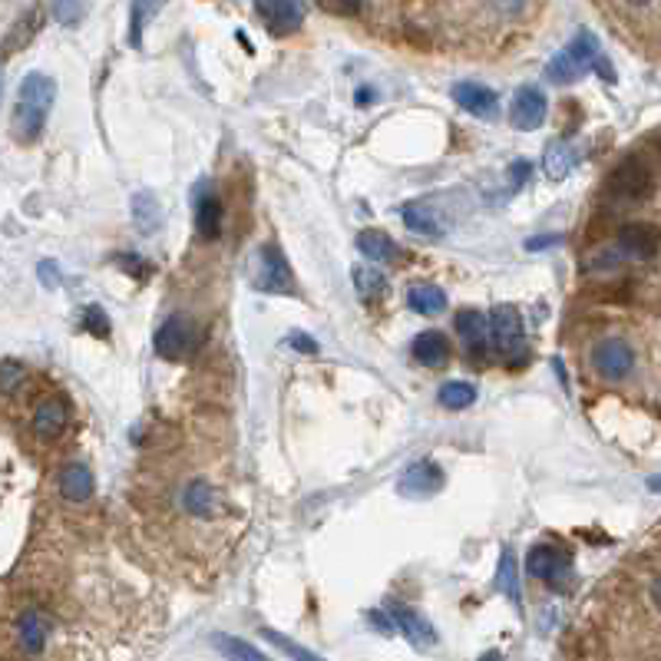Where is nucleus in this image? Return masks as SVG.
Instances as JSON below:
<instances>
[{
	"label": "nucleus",
	"mask_w": 661,
	"mask_h": 661,
	"mask_svg": "<svg viewBox=\"0 0 661 661\" xmlns=\"http://www.w3.org/2000/svg\"><path fill=\"white\" fill-rule=\"evenodd\" d=\"M589 70H595L599 77L615 83V70H612V63L602 57V47H599V40H595V34H589V30H579V34L572 37L569 47L559 50L556 57L549 60L546 77L552 83H576Z\"/></svg>",
	"instance_id": "obj_1"
},
{
	"label": "nucleus",
	"mask_w": 661,
	"mask_h": 661,
	"mask_svg": "<svg viewBox=\"0 0 661 661\" xmlns=\"http://www.w3.org/2000/svg\"><path fill=\"white\" fill-rule=\"evenodd\" d=\"M53 100H57V86H53V80L43 77V73H27L24 83H20V93H17L20 139H27V143L40 139L43 126H47Z\"/></svg>",
	"instance_id": "obj_2"
},
{
	"label": "nucleus",
	"mask_w": 661,
	"mask_h": 661,
	"mask_svg": "<svg viewBox=\"0 0 661 661\" xmlns=\"http://www.w3.org/2000/svg\"><path fill=\"white\" fill-rule=\"evenodd\" d=\"M490 344L496 357L506 367H519L526 364L529 348H526V334H523V318L513 305H500L490 314Z\"/></svg>",
	"instance_id": "obj_3"
},
{
	"label": "nucleus",
	"mask_w": 661,
	"mask_h": 661,
	"mask_svg": "<svg viewBox=\"0 0 661 661\" xmlns=\"http://www.w3.org/2000/svg\"><path fill=\"white\" fill-rule=\"evenodd\" d=\"M255 288H262L265 295H288V291L295 288L288 258L281 255L278 245H265L262 252L255 255Z\"/></svg>",
	"instance_id": "obj_4"
},
{
	"label": "nucleus",
	"mask_w": 661,
	"mask_h": 661,
	"mask_svg": "<svg viewBox=\"0 0 661 661\" xmlns=\"http://www.w3.org/2000/svg\"><path fill=\"white\" fill-rule=\"evenodd\" d=\"M609 192L615 199H625V202L645 199V195L652 192V169H648L642 159H625L609 176Z\"/></svg>",
	"instance_id": "obj_5"
},
{
	"label": "nucleus",
	"mask_w": 661,
	"mask_h": 661,
	"mask_svg": "<svg viewBox=\"0 0 661 661\" xmlns=\"http://www.w3.org/2000/svg\"><path fill=\"white\" fill-rule=\"evenodd\" d=\"M255 10L275 37L295 34V30L305 24V7H301L298 0H255Z\"/></svg>",
	"instance_id": "obj_6"
},
{
	"label": "nucleus",
	"mask_w": 661,
	"mask_h": 661,
	"mask_svg": "<svg viewBox=\"0 0 661 661\" xmlns=\"http://www.w3.org/2000/svg\"><path fill=\"white\" fill-rule=\"evenodd\" d=\"M546 113H549V103L543 90H536V86H523V90H516L513 96V106H509V123L516 129H523V133H533L546 123Z\"/></svg>",
	"instance_id": "obj_7"
},
{
	"label": "nucleus",
	"mask_w": 661,
	"mask_h": 661,
	"mask_svg": "<svg viewBox=\"0 0 661 661\" xmlns=\"http://www.w3.org/2000/svg\"><path fill=\"white\" fill-rule=\"evenodd\" d=\"M592 367H595V374L609 377V381H622V377L632 374L635 351L628 348L625 341H602L599 348L592 351Z\"/></svg>",
	"instance_id": "obj_8"
},
{
	"label": "nucleus",
	"mask_w": 661,
	"mask_h": 661,
	"mask_svg": "<svg viewBox=\"0 0 661 661\" xmlns=\"http://www.w3.org/2000/svg\"><path fill=\"white\" fill-rule=\"evenodd\" d=\"M443 480H447V476H443V470L437 467V463L420 460V463H414V467H407V473L400 476L397 490L404 496H410V500H427V496L443 490Z\"/></svg>",
	"instance_id": "obj_9"
},
{
	"label": "nucleus",
	"mask_w": 661,
	"mask_h": 661,
	"mask_svg": "<svg viewBox=\"0 0 661 661\" xmlns=\"http://www.w3.org/2000/svg\"><path fill=\"white\" fill-rule=\"evenodd\" d=\"M569 572V556L556 546H533L526 556V576H533L539 582H559Z\"/></svg>",
	"instance_id": "obj_10"
},
{
	"label": "nucleus",
	"mask_w": 661,
	"mask_h": 661,
	"mask_svg": "<svg viewBox=\"0 0 661 661\" xmlns=\"http://www.w3.org/2000/svg\"><path fill=\"white\" fill-rule=\"evenodd\" d=\"M192 348H195V331L186 318H169L156 331V351L166 357V361H179V357L189 354Z\"/></svg>",
	"instance_id": "obj_11"
},
{
	"label": "nucleus",
	"mask_w": 661,
	"mask_h": 661,
	"mask_svg": "<svg viewBox=\"0 0 661 661\" xmlns=\"http://www.w3.org/2000/svg\"><path fill=\"white\" fill-rule=\"evenodd\" d=\"M453 103L480 119H493L496 110H500V96L483 83H457L453 86Z\"/></svg>",
	"instance_id": "obj_12"
},
{
	"label": "nucleus",
	"mask_w": 661,
	"mask_h": 661,
	"mask_svg": "<svg viewBox=\"0 0 661 661\" xmlns=\"http://www.w3.org/2000/svg\"><path fill=\"white\" fill-rule=\"evenodd\" d=\"M70 424V404L63 397H43L37 410H34V430L43 440L60 437Z\"/></svg>",
	"instance_id": "obj_13"
},
{
	"label": "nucleus",
	"mask_w": 661,
	"mask_h": 661,
	"mask_svg": "<svg viewBox=\"0 0 661 661\" xmlns=\"http://www.w3.org/2000/svg\"><path fill=\"white\" fill-rule=\"evenodd\" d=\"M658 229L648 222H632V225H622L619 232V248L622 255H632V258H655L658 255Z\"/></svg>",
	"instance_id": "obj_14"
},
{
	"label": "nucleus",
	"mask_w": 661,
	"mask_h": 661,
	"mask_svg": "<svg viewBox=\"0 0 661 661\" xmlns=\"http://www.w3.org/2000/svg\"><path fill=\"white\" fill-rule=\"evenodd\" d=\"M390 619L397 622V628L404 632L414 645H437V632H433V625L424 619V615H417L414 609H407V605L394 602L390 605Z\"/></svg>",
	"instance_id": "obj_15"
},
{
	"label": "nucleus",
	"mask_w": 661,
	"mask_h": 661,
	"mask_svg": "<svg viewBox=\"0 0 661 661\" xmlns=\"http://www.w3.org/2000/svg\"><path fill=\"white\" fill-rule=\"evenodd\" d=\"M96 483H93V473L83 467V463H70L67 470L60 473V496L67 503H86L93 496Z\"/></svg>",
	"instance_id": "obj_16"
},
{
	"label": "nucleus",
	"mask_w": 661,
	"mask_h": 661,
	"mask_svg": "<svg viewBox=\"0 0 661 661\" xmlns=\"http://www.w3.org/2000/svg\"><path fill=\"white\" fill-rule=\"evenodd\" d=\"M17 635H20V645H24L27 655H40L43 645H47V635H50V625H47V619H43V612L27 609L24 615H20Z\"/></svg>",
	"instance_id": "obj_17"
},
{
	"label": "nucleus",
	"mask_w": 661,
	"mask_h": 661,
	"mask_svg": "<svg viewBox=\"0 0 661 661\" xmlns=\"http://www.w3.org/2000/svg\"><path fill=\"white\" fill-rule=\"evenodd\" d=\"M404 225L414 235H424V238H440L443 232H447V225L440 222V215L430 209V205H424V202H410V205H404Z\"/></svg>",
	"instance_id": "obj_18"
},
{
	"label": "nucleus",
	"mask_w": 661,
	"mask_h": 661,
	"mask_svg": "<svg viewBox=\"0 0 661 661\" xmlns=\"http://www.w3.org/2000/svg\"><path fill=\"white\" fill-rule=\"evenodd\" d=\"M457 331L463 334V341H467L470 351H483L486 344H490V318H486L483 311H460L457 314Z\"/></svg>",
	"instance_id": "obj_19"
},
{
	"label": "nucleus",
	"mask_w": 661,
	"mask_h": 661,
	"mask_svg": "<svg viewBox=\"0 0 661 661\" xmlns=\"http://www.w3.org/2000/svg\"><path fill=\"white\" fill-rule=\"evenodd\" d=\"M182 506L192 516H212L215 506H219V493H215L212 483L205 480H189L186 490H182Z\"/></svg>",
	"instance_id": "obj_20"
},
{
	"label": "nucleus",
	"mask_w": 661,
	"mask_h": 661,
	"mask_svg": "<svg viewBox=\"0 0 661 661\" xmlns=\"http://www.w3.org/2000/svg\"><path fill=\"white\" fill-rule=\"evenodd\" d=\"M414 357L424 367H443L447 364V357H450V341H447V334H440V331H424L420 338L414 341Z\"/></svg>",
	"instance_id": "obj_21"
},
{
	"label": "nucleus",
	"mask_w": 661,
	"mask_h": 661,
	"mask_svg": "<svg viewBox=\"0 0 661 661\" xmlns=\"http://www.w3.org/2000/svg\"><path fill=\"white\" fill-rule=\"evenodd\" d=\"M195 229L202 238H219L222 232V202L215 192H205L195 205Z\"/></svg>",
	"instance_id": "obj_22"
},
{
	"label": "nucleus",
	"mask_w": 661,
	"mask_h": 661,
	"mask_svg": "<svg viewBox=\"0 0 661 661\" xmlns=\"http://www.w3.org/2000/svg\"><path fill=\"white\" fill-rule=\"evenodd\" d=\"M407 305H410V311H417V314H440L443 308H447V295L437 288V285H414L407 291Z\"/></svg>",
	"instance_id": "obj_23"
},
{
	"label": "nucleus",
	"mask_w": 661,
	"mask_h": 661,
	"mask_svg": "<svg viewBox=\"0 0 661 661\" xmlns=\"http://www.w3.org/2000/svg\"><path fill=\"white\" fill-rule=\"evenodd\" d=\"M357 248H361V255L367 258V262H390V258L397 255L394 242H390V238L384 232H377V229H367V232L357 235Z\"/></svg>",
	"instance_id": "obj_24"
},
{
	"label": "nucleus",
	"mask_w": 661,
	"mask_h": 661,
	"mask_svg": "<svg viewBox=\"0 0 661 661\" xmlns=\"http://www.w3.org/2000/svg\"><path fill=\"white\" fill-rule=\"evenodd\" d=\"M162 4L166 0H133V7H129V43L133 47H143V30Z\"/></svg>",
	"instance_id": "obj_25"
},
{
	"label": "nucleus",
	"mask_w": 661,
	"mask_h": 661,
	"mask_svg": "<svg viewBox=\"0 0 661 661\" xmlns=\"http://www.w3.org/2000/svg\"><path fill=\"white\" fill-rule=\"evenodd\" d=\"M133 212H136V225H139V229H143V232H156V229H159L162 209H159V202H156V195H153V192H136Z\"/></svg>",
	"instance_id": "obj_26"
},
{
	"label": "nucleus",
	"mask_w": 661,
	"mask_h": 661,
	"mask_svg": "<svg viewBox=\"0 0 661 661\" xmlns=\"http://www.w3.org/2000/svg\"><path fill=\"white\" fill-rule=\"evenodd\" d=\"M496 582H500V589L506 592V599L516 605L519 609V602H523V592H519V569H516V556L513 552H503V559H500V572H496Z\"/></svg>",
	"instance_id": "obj_27"
},
{
	"label": "nucleus",
	"mask_w": 661,
	"mask_h": 661,
	"mask_svg": "<svg viewBox=\"0 0 661 661\" xmlns=\"http://www.w3.org/2000/svg\"><path fill=\"white\" fill-rule=\"evenodd\" d=\"M476 400V387L467 384V381H447L440 387V404L450 407V410H463L470 407Z\"/></svg>",
	"instance_id": "obj_28"
},
{
	"label": "nucleus",
	"mask_w": 661,
	"mask_h": 661,
	"mask_svg": "<svg viewBox=\"0 0 661 661\" xmlns=\"http://www.w3.org/2000/svg\"><path fill=\"white\" fill-rule=\"evenodd\" d=\"M572 166H576V153L566 146V143H556V146H549V153H546V172H549V179H566L569 172H572Z\"/></svg>",
	"instance_id": "obj_29"
},
{
	"label": "nucleus",
	"mask_w": 661,
	"mask_h": 661,
	"mask_svg": "<svg viewBox=\"0 0 661 661\" xmlns=\"http://www.w3.org/2000/svg\"><path fill=\"white\" fill-rule=\"evenodd\" d=\"M354 288L361 291L364 298H374L387 288V281L377 268H354Z\"/></svg>",
	"instance_id": "obj_30"
},
{
	"label": "nucleus",
	"mask_w": 661,
	"mask_h": 661,
	"mask_svg": "<svg viewBox=\"0 0 661 661\" xmlns=\"http://www.w3.org/2000/svg\"><path fill=\"white\" fill-rule=\"evenodd\" d=\"M215 645H219L229 658H248V661H258V658H262V652H258V648L245 645V642H238V638H229V635H215Z\"/></svg>",
	"instance_id": "obj_31"
},
{
	"label": "nucleus",
	"mask_w": 661,
	"mask_h": 661,
	"mask_svg": "<svg viewBox=\"0 0 661 661\" xmlns=\"http://www.w3.org/2000/svg\"><path fill=\"white\" fill-rule=\"evenodd\" d=\"M83 318H86V331H90L93 338H110V318H106V311L100 305L86 308Z\"/></svg>",
	"instance_id": "obj_32"
},
{
	"label": "nucleus",
	"mask_w": 661,
	"mask_h": 661,
	"mask_svg": "<svg viewBox=\"0 0 661 661\" xmlns=\"http://www.w3.org/2000/svg\"><path fill=\"white\" fill-rule=\"evenodd\" d=\"M0 371H4V374H0V387H4V394H10V390H14L20 381H24V374H27V371H24V364L14 361V357H4Z\"/></svg>",
	"instance_id": "obj_33"
},
{
	"label": "nucleus",
	"mask_w": 661,
	"mask_h": 661,
	"mask_svg": "<svg viewBox=\"0 0 661 661\" xmlns=\"http://www.w3.org/2000/svg\"><path fill=\"white\" fill-rule=\"evenodd\" d=\"M50 7H53V17L60 20V24H77L80 20V14H83V7H80V0H50Z\"/></svg>",
	"instance_id": "obj_34"
},
{
	"label": "nucleus",
	"mask_w": 661,
	"mask_h": 661,
	"mask_svg": "<svg viewBox=\"0 0 661 661\" xmlns=\"http://www.w3.org/2000/svg\"><path fill=\"white\" fill-rule=\"evenodd\" d=\"M533 176V166H529L526 159H516L513 166H509V182H513V189H523V182H529Z\"/></svg>",
	"instance_id": "obj_35"
},
{
	"label": "nucleus",
	"mask_w": 661,
	"mask_h": 661,
	"mask_svg": "<svg viewBox=\"0 0 661 661\" xmlns=\"http://www.w3.org/2000/svg\"><path fill=\"white\" fill-rule=\"evenodd\" d=\"M288 344H291L295 351H301V354H318V341L308 338V334H301V331L288 334Z\"/></svg>",
	"instance_id": "obj_36"
},
{
	"label": "nucleus",
	"mask_w": 661,
	"mask_h": 661,
	"mask_svg": "<svg viewBox=\"0 0 661 661\" xmlns=\"http://www.w3.org/2000/svg\"><path fill=\"white\" fill-rule=\"evenodd\" d=\"M268 638H272V642L278 645V648H285L288 655H295V658H314L311 652H305V648H298L295 642H288V638H281V635H275V632H265Z\"/></svg>",
	"instance_id": "obj_37"
},
{
	"label": "nucleus",
	"mask_w": 661,
	"mask_h": 661,
	"mask_svg": "<svg viewBox=\"0 0 661 661\" xmlns=\"http://www.w3.org/2000/svg\"><path fill=\"white\" fill-rule=\"evenodd\" d=\"M367 619H371V625L377 628V632H394V625H397L394 619L387 622V619H384V612H377V609H374L371 615H367Z\"/></svg>",
	"instance_id": "obj_38"
},
{
	"label": "nucleus",
	"mask_w": 661,
	"mask_h": 661,
	"mask_svg": "<svg viewBox=\"0 0 661 661\" xmlns=\"http://www.w3.org/2000/svg\"><path fill=\"white\" fill-rule=\"evenodd\" d=\"M556 242H559V235H539V238H529L526 248H529V252H539V248H549V245H556Z\"/></svg>",
	"instance_id": "obj_39"
},
{
	"label": "nucleus",
	"mask_w": 661,
	"mask_h": 661,
	"mask_svg": "<svg viewBox=\"0 0 661 661\" xmlns=\"http://www.w3.org/2000/svg\"><path fill=\"white\" fill-rule=\"evenodd\" d=\"M652 602H655V609L661 612V576L652 582Z\"/></svg>",
	"instance_id": "obj_40"
},
{
	"label": "nucleus",
	"mask_w": 661,
	"mask_h": 661,
	"mask_svg": "<svg viewBox=\"0 0 661 661\" xmlns=\"http://www.w3.org/2000/svg\"><path fill=\"white\" fill-rule=\"evenodd\" d=\"M354 100L361 103V106H364V103H371V100H374V90H357Z\"/></svg>",
	"instance_id": "obj_41"
},
{
	"label": "nucleus",
	"mask_w": 661,
	"mask_h": 661,
	"mask_svg": "<svg viewBox=\"0 0 661 661\" xmlns=\"http://www.w3.org/2000/svg\"><path fill=\"white\" fill-rule=\"evenodd\" d=\"M648 490H652V493H661V473H658V476H652V480H648Z\"/></svg>",
	"instance_id": "obj_42"
},
{
	"label": "nucleus",
	"mask_w": 661,
	"mask_h": 661,
	"mask_svg": "<svg viewBox=\"0 0 661 661\" xmlns=\"http://www.w3.org/2000/svg\"><path fill=\"white\" fill-rule=\"evenodd\" d=\"M622 4H628V7H648L652 0H622Z\"/></svg>",
	"instance_id": "obj_43"
}]
</instances>
